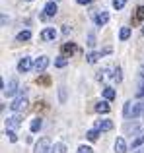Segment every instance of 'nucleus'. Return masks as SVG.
<instances>
[{
  "instance_id": "f257e3e1",
  "label": "nucleus",
  "mask_w": 144,
  "mask_h": 153,
  "mask_svg": "<svg viewBox=\"0 0 144 153\" xmlns=\"http://www.w3.org/2000/svg\"><path fill=\"white\" fill-rule=\"evenodd\" d=\"M123 114L125 118H138L140 114H144V101L142 103H133V101H127L125 108H123Z\"/></svg>"
},
{
  "instance_id": "f03ea898",
  "label": "nucleus",
  "mask_w": 144,
  "mask_h": 153,
  "mask_svg": "<svg viewBox=\"0 0 144 153\" xmlns=\"http://www.w3.org/2000/svg\"><path fill=\"white\" fill-rule=\"evenodd\" d=\"M51 151V140L49 138H41L35 143V153H49Z\"/></svg>"
},
{
  "instance_id": "7ed1b4c3",
  "label": "nucleus",
  "mask_w": 144,
  "mask_h": 153,
  "mask_svg": "<svg viewBox=\"0 0 144 153\" xmlns=\"http://www.w3.org/2000/svg\"><path fill=\"white\" fill-rule=\"evenodd\" d=\"M94 22H95V25H105L107 22H109V12H105V10H99V12H95V16H94Z\"/></svg>"
},
{
  "instance_id": "20e7f679",
  "label": "nucleus",
  "mask_w": 144,
  "mask_h": 153,
  "mask_svg": "<svg viewBox=\"0 0 144 153\" xmlns=\"http://www.w3.org/2000/svg\"><path fill=\"white\" fill-rule=\"evenodd\" d=\"M16 91H18V79H16V78H12L10 82H8V85L4 87V91H2V93L6 95V97H12V95H16Z\"/></svg>"
},
{
  "instance_id": "39448f33",
  "label": "nucleus",
  "mask_w": 144,
  "mask_h": 153,
  "mask_svg": "<svg viewBox=\"0 0 144 153\" xmlns=\"http://www.w3.org/2000/svg\"><path fill=\"white\" fill-rule=\"evenodd\" d=\"M12 107V111H16V112H20V111H23V108L27 107V99H26V95H20L18 99H16L14 103L10 105Z\"/></svg>"
},
{
  "instance_id": "423d86ee",
  "label": "nucleus",
  "mask_w": 144,
  "mask_h": 153,
  "mask_svg": "<svg viewBox=\"0 0 144 153\" xmlns=\"http://www.w3.org/2000/svg\"><path fill=\"white\" fill-rule=\"evenodd\" d=\"M47 66H49V56H39V58L35 60V64H33L35 72H43Z\"/></svg>"
},
{
  "instance_id": "0eeeda50",
  "label": "nucleus",
  "mask_w": 144,
  "mask_h": 153,
  "mask_svg": "<svg viewBox=\"0 0 144 153\" xmlns=\"http://www.w3.org/2000/svg\"><path fill=\"white\" fill-rule=\"evenodd\" d=\"M29 68H31V58L29 56H23L18 62V70L22 72V74H26V72H29Z\"/></svg>"
},
{
  "instance_id": "6e6552de",
  "label": "nucleus",
  "mask_w": 144,
  "mask_h": 153,
  "mask_svg": "<svg viewBox=\"0 0 144 153\" xmlns=\"http://www.w3.org/2000/svg\"><path fill=\"white\" fill-rule=\"evenodd\" d=\"M140 130H144V124H138V122H127L125 124V132L127 134H136V132H140Z\"/></svg>"
},
{
  "instance_id": "1a4fd4ad",
  "label": "nucleus",
  "mask_w": 144,
  "mask_h": 153,
  "mask_svg": "<svg viewBox=\"0 0 144 153\" xmlns=\"http://www.w3.org/2000/svg\"><path fill=\"white\" fill-rule=\"evenodd\" d=\"M39 37H41L43 41H55V37H57V29H55V27H47Z\"/></svg>"
},
{
  "instance_id": "9d476101",
  "label": "nucleus",
  "mask_w": 144,
  "mask_h": 153,
  "mask_svg": "<svg viewBox=\"0 0 144 153\" xmlns=\"http://www.w3.org/2000/svg\"><path fill=\"white\" fill-rule=\"evenodd\" d=\"M111 128H113V122H111V120H98V122H95V130H99V132H109Z\"/></svg>"
},
{
  "instance_id": "9b49d317",
  "label": "nucleus",
  "mask_w": 144,
  "mask_h": 153,
  "mask_svg": "<svg viewBox=\"0 0 144 153\" xmlns=\"http://www.w3.org/2000/svg\"><path fill=\"white\" fill-rule=\"evenodd\" d=\"M115 151H117V153H127V142H125V138H117V140H115Z\"/></svg>"
},
{
  "instance_id": "f8f14e48",
  "label": "nucleus",
  "mask_w": 144,
  "mask_h": 153,
  "mask_svg": "<svg viewBox=\"0 0 144 153\" xmlns=\"http://www.w3.org/2000/svg\"><path fill=\"white\" fill-rule=\"evenodd\" d=\"M43 12H45V16H49V18H53V16H57L58 8H57V4H55V2H49V4L45 6V10H43Z\"/></svg>"
},
{
  "instance_id": "ddd939ff",
  "label": "nucleus",
  "mask_w": 144,
  "mask_h": 153,
  "mask_svg": "<svg viewBox=\"0 0 144 153\" xmlns=\"http://www.w3.org/2000/svg\"><path fill=\"white\" fill-rule=\"evenodd\" d=\"M6 124H8V128H10V130H12V128H18L20 126V116L18 114L8 116V118H6Z\"/></svg>"
},
{
  "instance_id": "4468645a",
  "label": "nucleus",
  "mask_w": 144,
  "mask_h": 153,
  "mask_svg": "<svg viewBox=\"0 0 144 153\" xmlns=\"http://www.w3.org/2000/svg\"><path fill=\"white\" fill-rule=\"evenodd\" d=\"M95 111L101 112V114H105V112L111 111V107H109V103H107V101H99L98 105H95Z\"/></svg>"
},
{
  "instance_id": "2eb2a0df",
  "label": "nucleus",
  "mask_w": 144,
  "mask_h": 153,
  "mask_svg": "<svg viewBox=\"0 0 144 153\" xmlns=\"http://www.w3.org/2000/svg\"><path fill=\"white\" fill-rule=\"evenodd\" d=\"M31 132H39V130H41V128H43V120L41 118H33V120H31Z\"/></svg>"
},
{
  "instance_id": "dca6fc26",
  "label": "nucleus",
  "mask_w": 144,
  "mask_h": 153,
  "mask_svg": "<svg viewBox=\"0 0 144 153\" xmlns=\"http://www.w3.org/2000/svg\"><path fill=\"white\" fill-rule=\"evenodd\" d=\"M16 39H18V41H29L31 39V31H20L18 35H16Z\"/></svg>"
},
{
  "instance_id": "f3484780",
  "label": "nucleus",
  "mask_w": 144,
  "mask_h": 153,
  "mask_svg": "<svg viewBox=\"0 0 144 153\" xmlns=\"http://www.w3.org/2000/svg\"><path fill=\"white\" fill-rule=\"evenodd\" d=\"M62 52H64V54H72V52H76V45H74V43H64V45H62Z\"/></svg>"
},
{
  "instance_id": "a211bd4d",
  "label": "nucleus",
  "mask_w": 144,
  "mask_h": 153,
  "mask_svg": "<svg viewBox=\"0 0 144 153\" xmlns=\"http://www.w3.org/2000/svg\"><path fill=\"white\" fill-rule=\"evenodd\" d=\"M103 97H105V101L115 99V89H113V87H105V89H103Z\"/></svg>"
},
{
  "instance_id": "6ab92c4d",
  "label": "nucleus",
  "mask_w": 144,
  "mask_h": 153,
  "mask_svg": "<svg viewBox=\"0 0 144 153\" xmlns=\"http://www.w3.org/2000/svg\"><path fill=\"white\" fill-rule=\"evenodd\" d=\"M130 37V27H121V33H119V39L121 41H127Z\"/></svg>"
},
{
  "instance_id": "aec40b11",
  "label": "nucleus",
  "mask_w": 144,
  "mask_h": 153,
  "mask_svg": "<svg viewBox=\"0 0 144 153\" xmlns=\"http://www.w3.org/2000/svg\"><path fill=\"white\" fill-rule=\"evenodd\" d=\"M140 146H144V134H140L136 140H133V143H130L133 149H136V147H140Z\"/></svg>"
},
{
  "instance_id": "412c9836",
  "label": "nucleus",
  "mask_w": 144,
  "mask_h": 153,
  "mask_svg": "<svg viewBox=\"0 0 144 153\" xmlns=\"http://www.w3.org/2000/svg\"><path fill=\"white\" fill-rule=\"evenodd\" d=\"M86 58H88V62H90V64H94V62H98V58H101V52H90Z\"/></svg>"
},
{
  "instance_id": "4be33fe9",
  "label": "nucleus",
  "mask_w": 144,
  "mask_h": 153,
  "mask_svg": "<svg viewBox=\"0 0 144 153\" xmlns=\"http://www.w3.org/2000/svg\"><path fill=\"white\" fill-rule=\"evenodd\" d=\"M66 64H68V60H66V56H58V58L55 60V66H57V68H64Z\"/></svg>"
},
{
  "instance_id": "5701e85b",
  "label": "nucleus",
  "mask_w": 144,
  "mask_h": 153,
  "mask_svg": "<svg viewBox=\"0 0 144 153\" xmlns=\"http://www.w3.org/2000/svg\"><path fill=\"white\" fill-rule=\"evenodd\" d=\"M98 136H99V130H90L86 134V138L90 140V142H95V140H98Z\"/></svg>"
},
{
  "instance_id": "b1692460",
  "label": "nucleus",
  "mask_w": 144,
  "mask_h": 153,
  "mask_svg": "<svg viewBox=\"0 0 144 153\" xmlns=\"http://www.w3.org/2000/svg\"><path fill=\"white\" fill-rule=\"evenodd\" d=\"M125 4H127V0H113V8L115 10H123Z\"/></svg>"
},
{
  "instance_id": "393cba45",
  "label": "nucleus",
  "mask_w": 144,
  "mask_h": 153,
  "mask_svg": "<svg viewBox=\"0 0 144 153\" xmlns=\"http://www.w3.org/2000/svg\"><path fill=\"white\" fill-rule=\"evenodd\" d=\"M134 19H136V22H142V19H144V6H138V10H136V16H134Z\"/></svg>"
},
{
  "instance_id": "a878e982",
  "label": "nucleus",
  "mask_w": 144,
  "mask_h": 153,
  "mask_svg": "<svg viewBox=\"0 0 144 153\" xmlns=\"http://www.w3.org/2000/svg\"><path fill=\"white\" fill-rule=\"evenodd\" d=\"M6 136H8V140H10L12 143L18 142V136H16V132H14V130H6Z\"/></svg>"
},
{
  "instance_id": "bb28decb",
  "label": "nucleus",
  "mask_w": 144,
  "mask_h": 153,
  "mask_svg": "<svg viewBox=\"0 0 144 153\" xmlns=\"http://www.w3.org/2000/svg\"><path fill=\"white\" fill-rule=\"evenodd\" d=\"M111 78H113L115 82H121V78H123V76H121V68H119V66L113 70V76H111Z\"/></svg>"
},
{
  "instance_id": "cd10ccee",
  "label": "nucleus",
  "mask_w": 144,
  "mask_h": 153,
  "mask_svg": "<svg viewBox=\"0 0 144 153\" xmlns=\"http://www.w3.org/2000/svg\"><path fill=\"white\" fill-rule=\"evenodd\" d=\"M55 151L57 153H66V146L64 143H55Z\"/></svg>"
},
{
  "instance_id": "c85d7f7f",
  "label": "nucleus",
  "mask_w": 144,
  "mask_h": 153,
  "mask_svg": "<svg viewBox=\"0 0 144 153\" xmlns=\"http://www.w3.org/2000/svg\"><path fill=\"white\" fill-rule=\"evenodd\" d=\"M78 153H94V149H92V147H88V146H80L78 147Z\"/></svg>"
},
{
  "instance_id": "c756f323",
  "label": "nucleus",
  "mask_w": 144,
  "mask_h": 153,
  "mask_svg": "<svg viewBox=\"0 0 144 153\" xmlns=\"http://www.w3.org/2000/svg\"><path fill=\"white\" fill-rule=\"evenodd\" d=\"M88 45H90V47H94V45H95V37H94V33L88 35Z\"/></svg>"
},
{
  "instance_id": "7c9ffc66",
  "label": "nucleus",
  "mask_w": 144,
  "mask_h": 153,
  "mask_svg": "<svg viewBox=\"0 0 144 153\" xmlns=\"http://www.w3.org/2000/svg\"><path fill=\"white\" fill-rule=\"evenodd\" d=\"M136 97H140V99L144 97V83H142V85H140V87L136 89Z\"/></svg>"
},
{
  "instance_id": "2f4dec72",
  "label": "nucleus",
  "mask_w": 144,
  "mask_h": 153,
  "mask_svg": "<svg viewBox=\"0 0 144 153\" xmlns=\"http://www.w3.org/2000/svg\"><path fill=\"white\" fill-rule=\"evenodd\" d=\"M138 78H140V82L144 83V66L140 68V72H138Z\"/></svg>"
},
{
  "instance_id": "473e14b6",
  "label": "nucleus",
  "mask_w": 144,
  "mask_h": 153,
  "mask_svg": "<svg viewBox=\"0 0 144 153\" xmlns=\"http://www.w3.org/2000/svg\"><path fill=\"white\" fill-rule=\"evenodd\" d=\"M64 99H66V93H64V87H61V101L64 103Z\"/></svg>"
},
{
  "instance_id": "72a5a7b5",
  "label": "nucleus",
  "mask_w": 144,
  "mask_h": 153,
  "mask_svg": "<svg viewBox=\"0 0 144 153\" xmlns=\"http://www.w3.org/2000/svg\"><path fill=\"white\" fill-rule=\"evenodd\" d=\"M76 2H78V4H92L94 0H76Z\"/></svg>"
},
{
  "instance_id": "f704fd0d",
  "label": "nucleus",
  "mask_w": 144,
  "mask_h": 153,
  "mask_svg": "<svg viewBox=\"0 0 144 153\" xmlns=\"http://www.w3.org/2000/svg\"><path fill=\"white\" fill-rule=\"evenodd\" d=\"M62 33H64V35H68V33H70V27H68V25H64V29H62Z\"/></svg>"
},
{
  "instance_id": "c9c22d12",
  "label": "nucleus",
  "mask_w": 144,
  "mask_h": 153,
  "mask_svg": "<svg viewBox=\"0 0 144 153\" xmlns=\"http://www.w3.org/2000/svg\"><path fill=\"white\" fill-rule=\"evenodd\" d=\"M136 153H144V149H140V151H136Z\"/></svg>"
},
{
  "instance_id": "e433bc0d",
  "label": "nucleus",
  "mask_w": 144,
  "mask_h": 153,
  "mask_svg": "<svg viewBox=\"0 0 144 153\" xmlns=\"http://www.w3.org/2000/svg\"><path fill=\"white\" fill-rule=\"evenodd\" d=\"M51 2H57V0H51Z\"/></svg>"
},
{
  "instance_id": "4c0bfd02",
  "label": "nucleus",
  "mask_w": 144,
  "mask_h": 153,
  "mask_svg": "<svg viewBox=\"0 0 144 153\" xmlns=\"http://www.w3.org/2000/svg\"><path fill=\"white\" fill-rule=\"evenodd\" d=\"M142 33H144V27H142Z\"/></svg>"
}]
</instances>
